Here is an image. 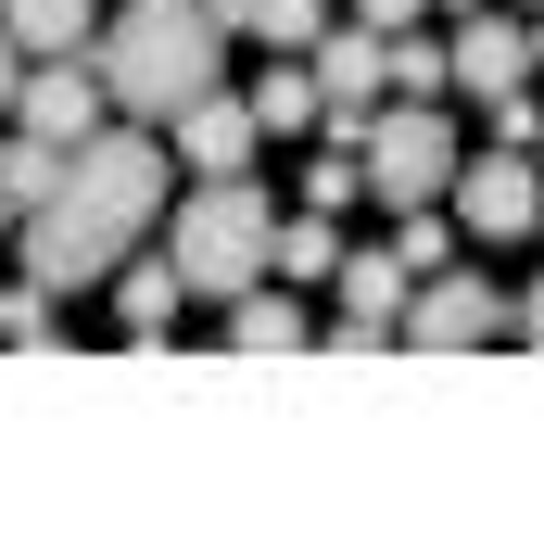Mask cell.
I'll use <instances>...</instances> for the list:
<instances>
[{
  "mask_svg": "<svg viewBox=\"0 0 544 557\" xmlns=\"http://www.w3.org/2000/svg\"><path fill=\"white\" fill-rule=\"evenodd\" d=\"M165 215V139L152 127H89L51 177V203L26 215V278L51 292H89L139 253V228Z\"/></svg>",
  "mask_w": 544,
  "mask_h": 557,
  "instance_id": "1",
  "label": "cell"
},
{
  "mask_svg": "<svg viewBox=\"0 0 544 557\" xmlns=\"http://www.w3.org/2000/svg\"><path fill=\"white\" fill-rule=\"evenodd\" d=\"M89 64H102V102H114V114L165 127L177 102L228 89V13H215V0H127Z\"/></svg>",
  "mask_w": 544,
  "mask_h": 557,
  "instance_id": "2",
  "label": "cell"
},
{
  "mask_svg": "<svg viewBox=\"0 0 544 557\" xmlns=\"http://www.w3.org/2000/svg\"><path fill=\"white\" fill-rule=\"evenodd\" d=\"M165 267H177V292H254V278L279 267V203L254 190V177H203V190H177V228H165Z\"/></svg>",
  "mask_w": 544,
  "mask_h": 557,
  "instance_id": "3",
  "label": "cell"
},
{
  "mask_svg": "<svg viewBox=\"0 0 544 557\" xmlns=\"http://www.w3.org/2000/svg\"><path fill=\"white\" fill-rule=\"evenodd\" d=\"M355 165H368L380 203H443V190H456V127H443V102H393V114H368Z\"/></svg>",
  "mask_w": 544,
  "mask_h": 557,
  "instance_id": "4",
  "label": "cell"
},
{
  "mask_svg": "<svg viewBox=\"0 0 544 557\" xmlns=\"http://www.w3.org/2000/svg\"><path fill=\"white\" fill-rule=\"evenodd\" d=\"M393 343H418V355L519 343V292H494L481 267H443V278H418V292H406V330H393Z\"/></svg>",
  "mask_w": 544,
  "mask_h": 557,
  "instance_id": "5",
  "label": "cell"
},
{
  "mask_svg": "<svg viewBox=\"0 0 544 557\" xmlns=\"http://www.w3.org/2000/svg\"><path fill=\"white\" fill-rule=\"evenodd\" d=\"M532 215H544V165L519 139H494L481 165H456V228L469 242H532Z\"/></svg>",
  "mask_w": 544,
  "mask_h": 557,
  "instance_id": "6",
  "label": "cell"
},
{
  "mask_svg": "<svg viewBox=\"0 0 544 557\" xmlns=\"http://www.w3.org/2000/svg\"><path fill=\"white\" fill-rule=\"evenodd\" d=\"M13 127H38L51 152H76V139L102 127V64H89V51H51V64H26V89H13Z\"/></svg>",
  "mask_w": 544,
  "mask_h": 557,
  "instance_id": "7",
  "label": "cell"
},
{
  "mask_svg": "<svg viewBox=\"0 0 544 557\" xmlns=\"http://www.w3.org/2000/svg\"><path fill=\"white\" fill-rule=\"evenodd\" d=\"M443 64H456V89H481V102H507V89H532V26H519V13H494V0H481L469 26L443 38Z\"/></svg>",
  "mask_w": 544,
  "mask_h": 557,
  "instance_id": "8",
  "label": "cell"
},
{
  "mask_svg": "<svg viewBox=\"0 0 544 557\" xmlns=\"http://www.w3.org/2000/svg\"><path fill=\"white\" fill-rule=\"evenodd\" d=\"M165 139H177V165L190 177H228V165H254V102H240V89H203V102H177L165 114Z\"/></svg>",
  "mask_w": 544,
  "mask_h": 557,
  "instance_id": "9",
  "label": "cell"
},
{
  "mask_svg": "<svg viewBox=\"0 0 544 557\" xmlns=\"http://www.w3.org/2000/svg\"><path fill=\"white\" fill-rule=\"evenodd\" d=\"M406 253L380 242V253H342V317H368V330H406Z\"/></svg>",
  "mask_w": 544,
  "mask_h": 557,
  "instance_id": "10",
  "label": "cell"
},
{
  "mask_svg": "<svg viewBox=\"0 0 544 557\" xmlns=\"http://www.w3.org/2000/svg\"><path fill=\"white\" fill-rule=\"evenodd\" d=\"M228 355H305V305H292V292H267V278H254V292H228Z\"/></svg>",
  "mask_w": 544,
  "mask_h": 557,
  "instance_id": "11",
  "label": "cell"
},
{
  "mask_svg": "<svg viewBox=\"0 0 544 557\" xmlns=\"http://www.w3.org/2000/svg\"><path fill=\"white\" fill-rule=\"evenodd\" d=\"M51 177H64V152H51L38 127H13V139H0V228H26V215L51 203Z\"/></svg>",
  "mask_w": 544,
  "mask_h": 557,
  "instance_id": "12",
  "label": "cell"
},
{
  "mask_svg": "<svg viewBox=\"0 0 544 557\" xmlns=\"http://www.w3.org/2000/svg\"><path fill=\"white\" fill-rule=\"evenodd\" d=\"M114 317H127V343H165V317H177V267L165 253H127L114 267Z\"/></svg>",
  "mask_w": 544,
  "mask_h": 557,
  "instance_id": "13",
  "label": "cell"
},
{
  "mask_svg": "<svg viewBox=\"0 0 544 557\" xmlns=\"http://www.w3.org/2000/svg\"><path fill=\"white\" fill-rule=\"evenodd\" d=\"M0 26L26 64H51V51H89V0H0Z\"/></svg>",
  "mask_w": 544,
  "mask_h": 557,
  "instance_id": "14",
  "label": "cell"
},
{
  "mask_svg": "<svg viewBox=\"0 0 544 557\" xmlns=\"http://www.w3.org/2000/svg\"><path fill=\"white\" fill-rule=\"evenodd\" d=\"M240 38H267V51H317L330 38V0H215Z\"/></svg>",
  "mask_w": 544,
  "mask_h": 557,
  "instance_id": "15",
  "label": "cell"
},
{
  "mask_svg": "<svg viewBox=\"0 0 544 557\" xmlns=\"http://www.w3.org/2000/svg\"><path fill=\"white\" fill-rule=\"evenodd\" d=\"M380 89H406V102H443V89H456L443 38H431V26H393V38H380Z\"/></svg>",
  "mask_w": 544,
  "mask_h": 557,
  "instance_id": "16",
  "label": "cell"
},
{
  "mask_svg": "<svg viewBox=\"0 0 544 557\" xmlns=\"http://www.w3.org/2000/svg\"><path fill=\"white\" fill-rule=\"evenodd\" d=\"M240 102H254V127H267V139H305V127H317V64H292V51H279L267 89H240Z\"/></svg>",
  "mask_w": 544,
  "mask_h": 557,
  "instance_id": "17",
  "label": "cell"
},
{
  "mask_svg": "<svg viewBox=\"0 0 544 557\" xmlns=\"http://www.w3.org/2000/svg\"><path fill=\"white\" fill-rule=\"evenodd\" d=\"M393 253H406V278H443L456 267V215L443 203H393Z\"/></svg>",
  "mask_w": 544,
  "mask_h": 557,
  "instance_id": "18",
  "label": "cell"
},
{
  "mask_svg": "<svg viewBox=\"0 0 544 557\" xmlns=\"http://www.w3.org/2000/svg\"><path fill=\"white\" fill-rule=\"evenodd\" d=\"M279 278H342V228H330V215H279Z\"/></svg>",
  "mask_w": 544,
  "mask_h": 557,
  "instance_id": "19",
  "label": "cell"
},
{
  "mask_svg": "<svg viewBox=\"0 0 544 557\" xmlns=\"http://www.w3.org/2000/svg\"><path fill=\"white\" fill-rule=\"evenodd\" d=\"M0 343H13V355H51V278H13V292H0Z\"/></svg>",
  "mask_w": 544,
  "mask_h": 557,
  "instance_id": "20",
  "label": "cell"
},
{
  "mask_svg": "<svg viewBox=\"0 0 544 557\" xmlns=\"http://www.w3.org/2000/svg\"><path fill=\"white\" fill-rule=\"evenodd\" d=\"M305 203H317V215L368 203V165H355V139H330V152H317V165H305Z\"/></svg>",
  "mask_w": 544,
  "mask_h": 557,
  "instance_id": "21",
  "label": "cell"
},
{
  "mask_svg": "<svg viewBox=\"0 0 544 557\" xmlns=\"http://www.w3.org/2000/svg\"><path fill=\"white\" fill-rule=\"evenodd\" d=\"M418 13H431V0H355V26H380V38H393V26H418Z\"/></svg>",
  "mask_w": 544,
  "mask_h": 557,
  "instance_id": "22",
  "label": "cell"
},
{
  "mask_svg": "<svg viewBox=\"0 0 544 557\" xmlns=\"http://www.w3.org/2000/svg\"><path fill=\"white\" fill-rule=\"evenodd\" d=\"M519 343L544 355V278H532V292H519Z\"/></svg>",
  "mask_w": 544,
  "mask_h": 557,
  "instance_id": "23",
  "label": "cell"
},
{
  "mask_svg": "<svg viewBox=\"0 0 544 557\" xmlns=\"http://www.w3.org/2000/svg\"><path fill=\"white\" fill-rule=\"evenodd\" d=\"M13 89H26V51H13V26H0V102H13Z\"/></svg>",
  "mask_w": 544,
  "mask_h": 557,
  "instance_id": "24",
  "label": "cell"
},
{
  "mask_svg": "<svg viewBox=\"0 0 544 557\" xmlns=\"http://www.w3.org/2000/svg\"><path fill=\"white\" fill-rule=\"evenodd\" d=\"M532 76H544V13H532Z\"/></svg>",
  "mask_w": 544,
  "mask_h": 557,
  "instance_id": "25",
  "label": "cell"
},
{
  "mask_svg": "<svg viewBox=\"0 0 544 557\" xmlns=\"http://www.w3.org/2000/svg\"><path fill=\"white\" fill-rule=\"evenodd\" d=\"M532 242H544V215H532Z\"/></svg>",
  "mask_w": 544,
  "mask_h": 557,
  "instance_id": "26",
  "label": "cell"
},
{
  "mask_svg": "<svg viewBox=\"0 0 544 557\" xmlns=\"http://www.w3.org/2000/svg\"><path fill=\"white\" fill-rule=\"evenodd\" d=\"M532 165H544V139H532Z\"/></svg>",
  "mask_w": 544,
  "mask_h": 557,
  "instance_id": "27",
  "label": "cell"
}]
</instances>
